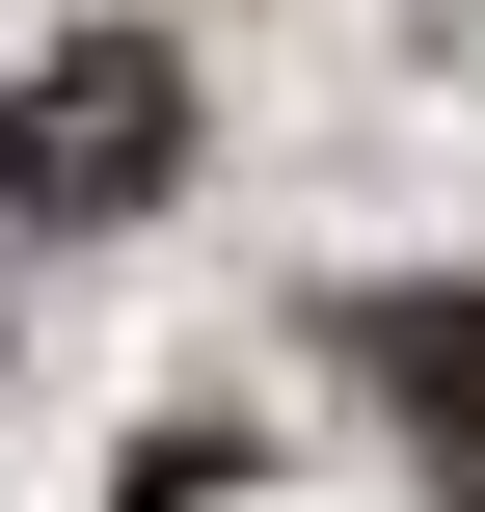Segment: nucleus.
Instances as JSON below:
<instances>
[{
  "label": "nucleus",
  "instance_id": "1",
  "mask_svg": "<svg viewBox=\"0 0 485 512\" xmlns=\"http://www.w3.org/2000/svg\"><path fill=\"white\" fill-rule=\"evenodd\" d=\"M162 162H189V54H162V27L27 54V108H0V189H27V216H135Z\"/></svg>",
  "mask_w": 485,
  "mask_h": 512
},
{
  "label": "nucleus",
  "instance_id": "2",
  "mask_svg": "<svg viewBox=\"0 0 485 512\" xmlns=\"http://www.w3.org/2000/svg\"><path fill=\"white\" fill-rule=\"evenodd\" d=\"M351 378H378V432L432 459V512H485V270H405V297H351Z\"/></svg>",
  "mask_w": 485,
  "mask_h": 512
}]
</instances>
